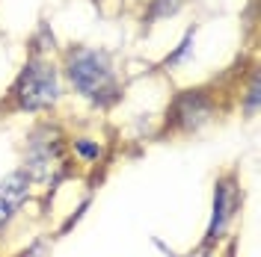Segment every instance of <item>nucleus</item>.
I'll list each match as a JSON object with an SVG mask.
<instances>
[{"label": "nucleus", "instance_id": "0eeeda50", "mask_svg": "<svg viewBox=\"0 0 261 257\" xmlns=\"http://www.w3.org/2000/svg\"><path fill=\"white\" fill-rule=\"evenodd\" d=\"M74 151H77L81 157H86V160L98 157V145H89V142H77V145H74Z\"/></svg>", "mask_w": 261, "mask_h": 257}, {"label": "nucleus", "instance_id": "20e7f679", "mask_svg": "<svg viewBox=\"0 0 261 257\" xmlns=\"http://www.w3.org/2000/svg\"><path fill=\"white\" fill-rule=\"evenodd\" d=\"M27 192H30V180L24 172H12L0 180V228L12 222V216L27 201Z\"/></svg>", "mask_w": 261, "mask_h": 257}, {"label": "nucleus", "instance_id": "f03ea898", "mask_svg": "<svg viewBox=\"0 0 261 257\" xmlns=\"http://www.w3.org/2000/svg\"><path fill=\"white\" fill-rule=\"evenodd\" d=\"M65 169V154H63V142L60 136L50 127L36 130L27 148V160H24V175L33 183H54L57 177L63 175Z\"/></svg>", "mask_w": 261, "mask_h": 257}, {"label": "nucleus", "instance_id": "f257e3e1", "mask_svg": "<svg viewBox=\"0 0 261 257\" xmlns=\"http://www.w3.org/2000/svg\"><path fill=\"white\" fill-rule=\"evenodd\" d=\"M68 80L74 83V89L86 95L95 104H113L119 98V80L107 53L92 48H74L68 53Z\"/></svg>", "mask_w": 261, "mask_h": 257}, {"label": "nucleus", "instance_id": "39448f33", "mask_svg": "<svg viewBox=\"0 0 261 257\" xmlns=\"http://www.w3.org/2000/svg\"><path fill=\"white\" fill-rule=\"evenodd\" d=\"M211 113H214L211 101L202 95V92H187L178 101V110H175V115H178V121L184 130H196L199 124H205L211 118Z\"/></svg>", "mask_w": 261, "mask_h": 257}, {"label": "nucleus", "instance_id": "423d86ee", "mask_svg": "<svg viewBox=\"0 0 261 257\" xmlns=\"http://www.w3.org/2000/svg\"><path fill=\"white\" fill-rule=\"evenodd\" d=\"M238 207V192L231 183H220L217 186V198H214V222H211V237H220V231L226 228L231 213Z\"/></svg>", "mask_w": 261, "mask_h": 257}, {"label": "nucleus", "instance_id": "7ed1b4c3", "mask_svg": "<svg viewBox=\"0 0 261 257\" xmlns=\"http://www.w3.org/2000/svg\"><path fill=\"white\" fill-rule=\"evenodd\" d=\"M15 98L21 110H48L50 104H57L60 83H57L54 65L42 62V59H33L24 65L15 83Z\"/></svg>", "mask_w": 261, "mask_h": 257}]
</instances>
